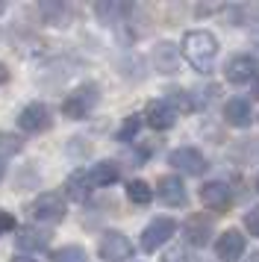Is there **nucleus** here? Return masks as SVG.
Listing matches in <instances>:
<instances>
[{"instance_id":"24","label":"nucleus","mask_w":259,"mask_h":262,"mask_svg":"<svg viewBox=\"0 0 259 262\" xmlns=\"http://www.w3.org/2000/svg\"><path fill=\"white\" fill-rule=\"evenodd\" d=\"M245 233H250V236L259 238V206L247 209V215H245Z\"/></svg>"},{"instance_id":"18","label":"nucleus","mask_w":259,"mask_h":262,"mask_svg":"<svg viewBox=\"0 0 259 262\" xmlns=\"http://www.w3.org/2000/svg\"><path fill=\"white\" fill-rule=\"evenodd\" d=\"M38 12H41V18H45L47 24H53V27H68V21H71L68 3H41Z\"/></svg>"},{"instance_id":"7","label":"nucleus","mask_w":259,"mask_h":262,"mask_svg":"<svg viewBox=\"0 0 259 262\" xmlns=\"http://www.w3.org/2000/svg\"><path fill=\"white\" fill-rule=\"evenodd\" d=\"M97 256L106 262H127L133 256V242L118 230L103 233V238L97 242Z\"/></svg>"},{"instance_id":"29","label":"nucleus","mask_w":259,"mask_h":262,"mask_svg":"<svg viewBox=\"0 0 259 262\" xmlns=\"http://www.w3.org/2000/svg\"><path fill=\"white\" fill-rule=\"evenodd\" d=\"M12 262H35V259H30V256H15Z\"/></svg>"},{"instance_id":"30","label":"nucleus","mask_w":259,"mask_h":262,"mask_svg":"<svg viewBox=\"0 0 259 262\" xmlns=\"http://www.w3.org/2000/svg\"><path fill=\"white\" fill-rule=\"evenodd\" d=\"M256 191H259V171H256Z\"/></svg>"},{"instance_id":"6","label":"nucleus","mask_w":259,"mask_h":262,"mask_svg":"<svg viewBox=\"0 0 259 262\" xmlns=\"http://www.w3.org/2000/svg\"><path fill=\"white\" fill-rule=\"evenodd\" d=\"M259 62L250 56V53H233L230 59L224 62V80L233 85H247L256 80Z\"/></svg>"},{"instance_id":"26","label":"nucleus","mask_w":259,"mask_h":262,"mask_svg":"<svg viewBox=\"0 0 259 262\" xmlns=\"http://www.w3.org/2000/svg\"><path fill=\"white\" fill-rule=\"evenodd\" d=\"M3 83H9V68L0 62V85H3Z\"/></svg>"},{"instance_id":"12","label":"nucleus","mask_w":259,"mask_h":262,"mask_svg":"<svg viewBox=\"0 0 259 262\" xmlns=\"http://www.w3.org/2000/svg\"><path fill=\"white\" fill-rule=\"evenodd\" d=\"M53 124V118H50V109L45 106V103H27V106L18 112V127H21L24 133H41L47 130Z\"/></svg>"},{"instance_id":"15","label":"nucleus","mask_w":259,"mask_h":262,"mask_svg":"<svg viewBox=\"0 0 259 262\" xmlns=\"http://www.w3.org/2000/svg\"><path fill=\"white\" fill-rule=\"evenodd\" d=\"M15 245H18L21 253H41V250H47V245H50V233H41V230H35V227H18Z\"/></svg>"},{"instance_id":"8","label":"nucleus","mask_w":259,"mask_h":262,"mask_svg":"<svg viewBox=\"0 0 259 262\" xmlns=\"http://www.w3.org/2000/svg\"><path fill=\"white\" fill-rule=\"evenodd\" d=\"M247 250V238L239 230H224L215 238V259L218 262H242Z\"/></svg>"},{"instance_id":"23","label":"nucleus","mask_w":259,"mask_h":262,"mask_svg":"<svg viewBox=\"0 0 259 262\" xmlns=\"http://www.w3.org/2000/svg\"><path fill=\"white\" fill-rule=\"evenodd\" d=\"M139 130H141V118H139V115H130V118L121 121L115 139H118V142H133V139L139 136Z\"/></svg>"},{"instance_id":"2","label":"nucleus","mask_w":259,"mask_h":262,"mask_svg":"<svg viewBox=\"0 0 259 262\" xmlns=\"http://www.w3.org/2000/svg\"><path fill=\"white\" fill-rule=\"evenodd\" d=\"M97 100H100V89H97V83H82V85H77L65 100H62V115L71 118V121L89 118L92 109L97 106Z\"/></svg>"},{"instance_id":"1","label":"nucleus","mask_w":259,"mask_h":262,"mask_svg":"<svg viewBox=\"0 0 259 262\" xmlns=\"http://www.w3.org/2000/svg\"><path fill=\"white\" fill-rule=\"evenodd\" d=\"M180 53L195 71L209 74L215 68V56H218V38L209 30H188L180 41Z\"/></svg>"},{"instance_id":"21","label":"nucleus","mask_w":259,"mask_h":262,"mask_svg":"<svg viewBox=\"0 0 259 262\" xmlns=\"http://www.w3.org/2000/svg\"><path fill=\"white\" fill-rule=\"evenodd\" d=\"M127 3H94V15L103 21V24H115L121 21V15L127 12Z\"/></svg>"},{"instance_id":"17","label":"nucleus","mask_w":259,"mask_h":262,"mask_svg":"<svg viewBox=\"0 0 259 262\" xmlns=\"http://www.w3.org/2000/svg\"><path fill=\"white\" fill-rule=\"evenodd\" d=\"M153 62H156V68L162 74H174L177 65H180V50L171 41H162V45H156V50H153Z\"/></svg>"},{"instance_id":"20","label":"nucleus","mask_w":259,"mask_h":262,"mask_svg":"<svg viewBox=\"0 0 259 262\" xmlns=\"http://www.w3.org/2000/svg\"><path fill=\"white\" fill-rule=\"evenodd\" d=\"M127 198L130 203H136V206H147L153 201V189L144 183V180H130L127 183Z\"/></svg>"},{"instance_id":"3","label":"nucleus","mask_w":259,"mask_h":262,"mask_svg":"<svg viewBox=\"0 0 259 262\" xmlns=\"http://www.w3.org/2000/svg\"><path fill=\"white\" fill-rule=\"evenodd\" d=\"M177 230H180V224H177L171 215H159V218H153L150 224L141 230V250H144V253L159 250L162 245H168V242L174 238Z\"/></svg>"},{"instance_id":"5","label":"nucleus","mask_w":259,"mask_h":262,"mask_svg":"<svg viewBox=\"0 0 259 262\" xmlns=\"http://www.w3.org/2000/svg\"><path fill=\"white\" fill-rule=\"evenodd\" d=\"M168 165L177 168V171L186 174V177H200V174H206L209 162H206V156L200 154L198 147L183 144V147H174V150L168 154Z\"/></svg>"},{"instance_id":"13","label":"nucleus","mask_w":259,"mask_h":262,"mask_svg":"<svg viewBox=\"0 0 259 262\" xmlns=\"http://www.w3.org/2000/svg\"><path fill=\"white\" fill-rule=\"evenodd\" d=\"M224 121L230 124V127H235V130H247L250 124H253V109H250V100L247 97H230L227 103H224Z\"/></svg>"},{"instance_id":"4","label":"nucleus","mask_w":259,"mask_h":262,"mask_svg":"<svg viewBox=\"0 0 259 262\" xmlns=\"http://www.w3.org/2000/svg\"><path fill=\"white\" fill-rule=\"evenodd\" d=\"M65 198L59 191H41L33 203H30V215L41 224H59L65 218Z\"/></svg>"},{"instance_id":"10","label":"nucleus","mask_w":259,"mask_h":262,"mask_svg":"<svg viewBox=\"0 0 259 262\" xmlns=\"http://www.w3.org/2000/svg\"><path fill=\"white\" fill-rule=\"evenodd\" d=\"M212 233H215V224H212L209 215L203 212H195L186 218V224H183V236L191 248H206L212 242Z\"/></svg>"},{"instance_id":"28","label":"nucleus","mask_w":259,"mask_h":262,"mask_svg":"<svg viewBox=\"0 0 259 262\" xmlns=\"http://www.w3.org/2000/svg\"><path fill=\"white\" fill-rule=\"evenodd\" d=\"M253 97H259V77L253 80Z\"/></svg>"},{"instance_id":"22","label":"nucleus","mask_w":259,"mask_h":262,"mask_svg":"<svg viewBox=\"0 0 259 262\" xmlns=\"http://www.w3.org/2000/svg\"><path fill=\"white\" fill-rule=\"evenodd\" d=\"M85 248L80 245H65V248H56L50 253V262H85Z\"/></svg>"},{"instance_id":"27","label":"nucleus","mask_w":259,"mask_h":262,"mask_svg":"<svg viewBox=\"0 0 259 262\" xmlns=\"http://www.w3.org/2000/svg\"><path fill=\"white\" fill-rule=\"evenodd\" d=\"M6 177V159H3V156H0V180Z\"/></svg>"},{"instance_id":"14","label":"nucleus","mask_w":259,"mask_h":262,"mask_svg":"<svg viewBox=\"0 0 259 262\" xmlns=\"http://www.w3.org/2000/svg\"><path fill=\"white\" fill-rule=\"evenodd\" d=\"M159 201L165 203V206H183L186 203V186H183V180L174 177V174H165V177H159V183H156V191H153Z\"/></svg>"},{"instance_id":"11","label":"nucleus","mask_w":259,"mask_h":262,"mask_svg":"<svg viewBox=\"0 0 259 262\" xmlns=\"http://www.w3.org/2000/svg\"><path fill=\"white\" fill-rule=\"evenodd\" d=\"M200 203L212 212H227L230 203H233V191L224 180H209V183L200 186Z\"/></svg>"},{"instance_id":"16","label":"nucleus","mask_w":259,"mask_h":262,"mask_svg":"<svg viewBox=\"0 0 259 262\" xmlns=\"http://www.w3.org/2000/svg\"><path fill=\"white\" fill-rule=\"evenodd\" d=\"M118 177H121V168H118L115 162L103 159V162H97V165L89 171V186H92V189H106V186H115Z\"/></svg>"},{"instance_id":"19","label":"nucleus","mask_w":259,"mask_h":262,"mask_svg":"<svg viewBox=\"0 0 259 262\" xmlns=\"http://www.w3.org/2000/svg\"><path fill=\"white\" fill-rule=\"evenodd\" d=\"M65 191H68L71 201H77V203L85 201L89 191H92V186H89V171H74L68 177V183H65Z\"/></svg>"},{"instance_id":"9","label":"nucleus","mask_w":259,"mask_h":262,"mask_svg":"<svg viewBox=\"0 0 259 262\" xmlns=\"http://www.w3.org/2000/svg\"><path fill=\"white\" fill-rule=\"evenodd\" d=\"M177 118H180V112L174 109L171 100H150L147 109H144V124H147L150 130H156V133L171 130V127L177 124Z\"/></svg>"},{"instance_id":"31","label":"nucleus","mask_w":259,"mask_h":262,"mask_svg":"<svg viewBox=\"0 0 259 262\" xmlns=\"http://www.w3.org/2000/svg\"><path fill=\"white\" fill-rule=\"evenodd\" d=\"M3 9H6V3H0V12H3Z\"/></svg>"},{"instance_id":"25","label":"nucleus","mask_w":259,"mask_h":262,"mask_svg":"<svg viewBox=\"0 0 259 262\" xmlns=\"http://www.w3.org/2000/svg\"><path fill=\"white\" fill-rule=\"evenodd\" d=\"M9 230H15V218L9 212H0V236L9 233Z\"/></svg>"}]
</instances>
